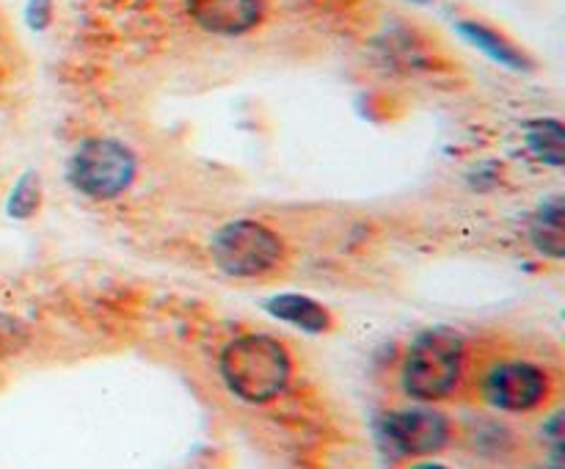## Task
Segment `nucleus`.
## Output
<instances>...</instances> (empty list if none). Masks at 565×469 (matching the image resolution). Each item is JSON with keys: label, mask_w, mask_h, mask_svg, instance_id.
I'll return each mask as SVG.
<instances>
[{"label": "nucleus", "mask_w": 565, "mask_h": 469, "mask_svg": "<svg viewBox=\"0 0 565 469\" xmlns=\"http://www.w3.org/2000/svg\"><path fill=\"white\" fill-rule=\"evenodd\" d=\"M414 3H430V0H414Z\"/></svg>", "instance_id": "16"}, {"label": "nucleus", "mask_w": 565, "mask_h": 469, "mask_svg": "<svg viewBox=\"0 0 565 469\" xmlns=\"http://www.w3.org/2000/svg\"><path fill=\"white\" fill-rule=\"evenodd\" d=\"M268 309L276 318L287 320V323L298 326L303 331H312V334H320V331H326L331 326L329 312L307 296H279L274 301H268Z\"/></svg>", "instance_id": "10"}, {"label": "nucleus", "mask_w": 565, "mask_h": 469, "mask_svg": "<svg viewBox=\"0 0 565 469\" xmlns=\"http://www.w3.org/2000/svg\"><path fill=\"white\" fill-rule=\"evenodd\" d=\"M412 469H447V467H441V463H417V467Z\"/></svg>", "instance_id": "15"}, {"label": "nucleus", "mask_w": 565, "mask_h": 469, "mask_svg": "<svg viewBox=\"0 0 565 469\" xmlns=\"http://www.w3.org/2000/svg\"><path fill=\"white\" fill-rule=\"evenodd\" d=\"M384 441L397 456H430L450 439V423L434 408H406L381 419Z\"/></svg>", "instance_id": "6"}, {"label": "nucleus", "mask_w": 565, "mask_h": 469, "mask_svg": "<svg viewBox=\"0 0 565 469\" xmlns=\"http://www.w3.org/2000/svg\"><path fill=\"white\" fill-rule=\"evenodd\" d=\"M290 373V353L268 334L237 337L221 353V375L226 386L246 403H268L279 397Z\"/></svg>", "instance_id": "1"}, {"label": "nucleus", "mask_w": 565, "mask_h": 469, "mask_svg": "<svg viewBox=\"0 0 565 469\" xmlns=\"http://www.w3.org/2000/svg\"><path fill=\"white\" fill-rule=\"evenodd\" d=\"M265 0H191L193 22L213 36H243L263 22Z\"/></svg>", "instance_id": "7"}, {"label": "nucleus", "mask_w": 565, "mask_h": 469, "mask_svg": "<svg viewBox=\"0 0 565 469\" xmlns=\"http://www.w3.org/2000/svg\"><path fill=\"white\" fill-rule=\"evenodd\" d=\"M70 177L86 196L114 199L130 188L136 177V158L114 138H92L72 158Z\"/></svg>", "instance_id": "4"}, {"label": "nucleus", "mask_w": 565, "mask_h": 469, "mask_svg": "<svg viewBox=\"0 0 565 469\" xmlns=\"http://www.w3.org/2000/svg\"><path fill=\"white\" fill-rule=\"evenodd\" d=\"M527 143L544 163L561 166L565 158V130L557 119H539L527 125Z\"/></svg>", "instance_id": "11"}, {"label": "nucleus", "mask_w": 565, "mask_h": 469, "mask_svg": "<svg viewBox=\"0 0 565 469\" xmlns=\"http://www.w3.org/2000/svg\"><path fill=\"white\" fill-rule=\"evenodd\" d=\"M533 243L546 257H563L565 254V215L563 199L555 196L541 204L539 215L533 218Z\"/></svg>", "instance_id": "9"}, {"label": "nucleus", "mask_w": 565, "mask_h": 469, "mask_svg": "<svg viewBox=\"0 0 565 469\" xmlns=\"http://www.w3.org/2000/svg\"><path fill=\"white\" fill-rule=\"evenodd\" d=\"M39 207V177L36 174H28L22 177L20 185L14 188V193H11V215H17V218H28V215L33 213V210Z\"/></svg>", "instance_id": "13"}, {"label": "nucleus", "mask_w": 565, "mask_h": 469, "mask_svg": "<svg viewBox=\"0 0 565 469\" xmlns=\"http://www.w3.org/2000/svg\"><path fill=\"white\" fill-rule=\"evenodd\" d=\"M486 401L502 412H533L550 395V375L533 362H502L486 375Z\"/></svg>", "instance_id": "5"}, {"label": "nucleus", "mask_w": 565, "mask_h": 469, "mask_svg": "<svg viewBox=\"0 0 565 469\" xmlns=\"http://www.w3.org/2000/svg\"><path fill=\"white\" fill-rule=\"evenodd\" d=\"M28 342V329L22 320L11 315H0V362L20 353Z\"/></svg>", "instance_id": "12"}, {"label": "nucleus", "mask_w": 565, "mask_h": 469, "mask_svg": "<svg viewBox=\"0 0 565 469\" xmlns=\"http://www.w3.org/2000/svg\"><path fill=\"white\" fill-rule=\"evenodd\" d=\"M53 3L55 0H28L25 20L33 31H44L53 20Z\"/></svg>", "instance_id": "14"}, {"label": "nucleus", "mask_w": 565, "mask_h": 469, "mask_svg": "<svg viewBox=\"0 0 565 469\" xmlns=\"http://www.w3.org/2000/svg\"><path fill=\"white\" fill-rule=\"evenodd\" d=\"M285 257V243L259 221H232L213 237V259L224 274L257 279L270 274Z\"/></svg>", "instance_id": "3"}, {"label": "nucleus", "mask_w": 565, "mask_h": 469, "mask_svg": "<svg viewBox=\"0 0 565 469\" xmlns=\"http://www.w3.org/2000/svg\"><path fill=\"white\" fill-rule=\"evenodd\" d=\"M463 370V340L452 329L423 331L403 362V390L423 403L445 401L456 392Z\"/></svg>", "instance_id": "2"}, {"label": "nucleus", "mask_w": 565, "mask_h": 469, "mask_svg": "<svg viewBox=\"0 0 565 469\" xmlns=\"http://www.w3.org/2000/svg\"><path fill=\"white\" fill-rule=\"evenodd\" d=\"M458 31L463 33V39L467 42H472L475 47L483 50L489 58H494L497 64L508 66V70H530V58L522 53V50L516 47V44L511 42V39L502 36L500 31H494V28H489L486 22H478V20H461L458 22Z\"/></svg>", "instance_id": "8"}]
</instances>
